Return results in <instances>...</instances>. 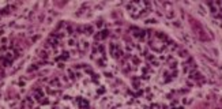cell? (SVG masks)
<instances>
[{"label": "cell", "mask_w": 222, "mask_h": 109, "mask_svg": "<svg viewBox=\"0 0 222 109\" xmlns=\"http://www.w3.org/2000/svg\"><path fill=\"white\" fill-rule=\"evenodd\" d=\"M79 32H82V34H85V36H91V34H94V26L85 25L83 27H79Z\"/></svg>", "instance_id": "7a4b0ae2"}, {"label": "cell", "mask_w": 222, "mask_h": 109, "mask_svg": "<svg viewBox=\"0 0 222 109\" xmlns=\"http://www.w3.org/2000/svg\"><path fill=\"white\" fill-rule=\"evenodd\" d=\"M79 44H80V51H83V52H85L86 49L89 48V43H87L86 40H82V41H80Z\"/></svg>", "instance_id": "5b68a950"}, {"label": "cell", "mask_w": 222, "mask_h": 109, "mask_svg": "<svg viewBox=\"0 0 222 109\" xmlns=\"http://www.w3.org/2000/svg\"><path fill=\"white\" fill-rule=\"evenodd\" d=\"M109 51H110V55H112L113 59H120L121 55H123V51H121V48L119 47V44L110 43V45H109Z\"/></svg>", "instance_id": "6da1fadb"}, {"label": "cell", "mask_w": 222, "mask_h": 109, "mask_svg": "<svg viewBox=\"0 0 222 109\" xmlns=\"http://www.w3.org/2000/svg\"><path fill=\"white\" fill-rule=\"evenodd\" d=\"M108 36H109V30H106V29H105V30H101V32H98V33H95L94 34V38L97 40V43H98V41L105 40Z\"/></svg>", "instance_id": "3957f363"}, {"label": "cell", "mask_w": 222, "mask_h": 109, "mask_svg": "<svg viewBox=\"0 0 222 109\" xmlns=\"http://www.w3.org/2000/svg\"><path fill=\"white\" fill-rule=\"evenodd\" d=\"M76 101H78V106H89V102H87V101L86 100H83V98H82V97H78V98H76Z\"/></svg>", "instance_id": "277c9868"}, {"label": "cell", "mask_w": 222, "mask_h": 109, "mask_svg": "<svg viewBox=\"0 0 222 109\" xmlns=\"http://www.w3.org/2000/svg\"><path fill=\"white\" fill-rule=\"evenodd\" d=\"M68 45H70V47H75V45H76V40H75V38H70V40H68Z\"/></svg>", "instance_id": "8992f818"}]
</instances>
